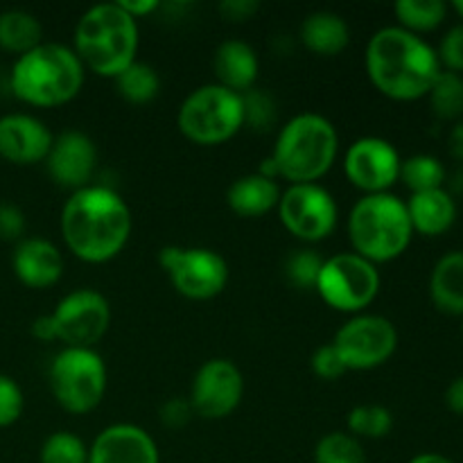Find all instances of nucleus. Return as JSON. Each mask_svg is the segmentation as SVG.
Listing matches in <instances>:
<instances>
[{"label":"nucleus","instance_id":"obj_1","mask_svg":"<svg viewBox=\"0 0 463 463\" xmlns=\"http://www.w3.org/2000/svg\"><path fill=\"white\" fill-rule=\"evenodd\" d=\"M59 229L72 256L90 265H102L113 260L129 242L131 211L116 190L86 185L63 203Z\"/></svg>","mask_w":463,"mask_h":463},{"label":"nucleus","instance_id":"obj_2","mask_svg":"<svg viewBox=\"0 0 463 463\" xmlns=\"http://www.w3.org/2000/svg\"><path fill=\"white\" fill-rule=\"evenodd\" d=\"M364 63L371 84L398 102L425 98L443 71L437 50L401 25L383 27L371 36Z\"/></svg>","mask_w":463,"mask_h":463},{"label":"nucleus","instance_id":"obj_3","mask_svg":"<svg viewBox=\"0 0 463 463\" xmlns=\"http://www.w3.org/2000/svg\"><path fill=\"white\" fill-rule=\"evenodd\" d=\"M339 154V134L321 113H298L280 129L274 152L260 175L285 179L289 185L317 184L328 175Z\"/></svg>","mask_w":463,"mask_h":463},{"label":"nucleus","instance_id":"obj_4","mask_svg":"<svg viewBox=\"0 0 463 463\" xmlns=\"http://www.w3.org/2000/svg\"><path fill=\"white\" fill-rule=\"evenodd\" d=\"M86 68L75 50L61 43H41L16 57L9 86L30 107H61L80 95Z\"/></svg>","mask_w":463,"mask_h":463},{"label":"nucleus","instance_id":"obj_5","mask_svg":"<svg viewBox=\"0 0 463 463\" xmlns=\"http://www.w3.org/2000/svg\"><path fill=\"white\" fill-rule=\"evenodd\" d=\"M138 21L118 3L86 9L75 27V54L81 66L99 77L116 80L138 52Z\"/></svg>","mask_w":463,"mask_h":463},{"label":"nucleus","instance_id":"obj_6","mask_svg":"<svg viewBox=\"0 0 463 463\" xmlns=\"http://www.w3.org/2000/svg\"><path fill=\"white\" fill-rule=\"evenodd\" d=\"M407 203L392 193L364 194L348 215V238L357 256L373 265L401 258L411 242Z\"/></svg>","mask_w":463,"mask_h":463},{"label":"nucleus","instance_id":"obj_7","mask_svg":"<svg viewBox=\"0 0 463 463\" xmlns=\"http://www.w3.org/2000/svg\"><path fill=\"white\" fill-rule=\"evenodd\" d=\"M176 125L194 145L226 143L244 127L242 95L220 84L199 86L181 104Z\"/></svg>","mask_w":463,"mask_h":463},{"label":"nucleus","instance_id":"obj_8","mask_svg":"<svg viewBox=\"0 0 463 463\" xmlns=\"http://www.w3.org/2000/svg\"><path fill=\"white\" fill-rule=\"evenodd\" d=\"M54 401L71 414H89L107 393V364L93 348L66 346L54 355L48 371Z\"/></svg>","mask_w":463,"mask_h":463},{"label":"nucleus","instance_id":"obj_9","mask_svg":"<svg viewBox=\"0 0 463 463\" xmlns=\"http://www.w3.org/2000/svg\"><path fill=\"white\" fill-rule=\"evenodd\" d=\"M315 289L333 310L360 315L380 292L378 265L355 251L324 258Z\"/></svg>","mask_w":463,"mask_h":463},{"label":"nucleus","instance_id":"obj_10","mask_svg":"<svg viewBox=\"0 0 463 463\" xmlns=\"http://www.w3.org/2000/svg\"><path fill=\"white\" fill-rule=\"evenodd\" d=\"M172 288L193 301H208L224 292L229 265L224 256L206 247H165L158 253Z\"/></svg>","mask_w":463,"mask_h":463},{"label":"nucleus","instance_id":"obj_11","mask_svg":"<svg viewBox=\"0 0 463 463\" xmlns=\"http://www.w3.org/2000/svg\"><path fill=\"white\" fill-rule=\"evenodd\" d=\"M333 346L346 371H371L392 360L398 348V330L387 317L355 315L337 330Z\"/></svg>","mask_w":463,"mask_h":463},{"label":"nucleus","instance_id":"obj_12","mask_svg":"<svg viewBox=\"0 0 463 463\" xmlns=\"http://www.w3.org/2000/svg\"><path fill=\"white\" fill-rule=\"evenodd\" d=\"M280 224L303 242L326 240L337 226V202L333 194L319 184L288 185L280 193L279 206Z\"/></svg>","mask_w":463,"mask_h":463},{"label":"nucleus","instance_id":"obj_13","mask_svg":"<svg viewBox=\"0 0 463 463\" xmlns=\"http://www.w3.org/2000/svg\"><path fill=\"white\" fill-rule=\"evenodd\" d=\"M57 342L75 348H93L111 326V307L98 289L81 288L66 294L52 315Z\"/></svg>","mask_w":463,"mask_h":463},{"label":"nucleus","instance_id":"obj_14","mask_svg":"<svg viewBox=\"0 0 463 463\" xmlns=\"http://www.w3.org/2000/svg\"><path fill=\"white\" fill-rule=\"evenodd\" d=\"M242 396L244 378L238 364L226 357H213L194 373L188 401L202 419L222 420L238 410Z\"/></svg>","mask_w":463,"mask_h":463},{"label":"nucleus","instance_id":"obj_15","mask_svg":"<svg viewBox=\"0 0 463 463\" xmlns=\"http://www.w3.org/2000/svg\"><path fill=\"white\" fill-rule=\"evenodd\" d=\"M401 163L398 149L378 136L355 140L344 154L346 179L364 194L389 193V188L401 179Z\"/></svg>","mask_w":463,"mask_h":463},{"label":"nucleus","instance_id":"obj_16","mask_svg":"<svg viewBox=\"0 0 463 463\" xmlns=\"http://www.w3.org/2000/svg\"><path fill=\"white\" fill-rule=\"evenodd\" d=\"M45 165L57 185L75 193L90 185L98 167V147L81 131H63L54 136Z\"/></svg>","mask_w":463,"mask_h":463},{"label":"nucleus","instance_id":"obj_17","mask_svg":"<svg viewBox=\"0 0 463 463\" xmlns=\"http://www.w3.org/2000/svg\"><path fill=\"white\" fill-rule=\"evenodd\" d=\"M54 136L30 113H7L0 118V156L14 165H34L48 158Z\"/></svg>","mask_w":463,"mask_h":463},{"label":"nucleus","instance_id":"obj_18","mask_svg":"<svg viewBox=\"0 0 463 463\" xmlns=\"http://www.w3.org/2000/svg\"><path fill=\"white\" fill-rule=\"evenodd\" d=\"M89 463H161V455L147 430L116 423L104 428L90 443Z\"/></svg>","mask_w":463,"mask_h":463},{"label":"nucleus","instance_id":"obj_19","mask_svg":"<svg viewBox=\"0 0 463 463\" xmlns=\"http://www.w3.org/2000/svg\"><path fill=\"white\" fill-rule=\"evenodd\" d=\"M12 267L25 288L45 289L61 279L63 256L50 240L23 238L14 249Z\"/></svg>","mask_w":463,"mask_h":463},{"label":"nucleus","instance_id":"obj_20","mask_svg":"<svg viewBox=\"0 0 463 463\" xmlns=\"http://www.w3.org/2000/svg\"><path fill=\"white\" fill-rule=\"evenodd\" d=\"M258 71H260V63H258L256 50L244 41H224L217 45L215 54H213V72L217 77L215 84L224 86L233 93L242 95L256 89Z\"/></svg>","mask_w":463,"mask_h":463},{"label":"nucleus","instance_id":"obj_21","mask_svg":"<svg viewBox=\"0 0 463 463\" xmlns=\"http://www.w3.org/2000/svg\"><path fill=\"white\" fill-rule=\"evenodd\" d=\"M283 190L279 188L276 179L253 172V175L240 176L226 190V202L231 211L240 217H262L279 206Z\"/></svg>","mask_w":463,"mask_h":463},{"label":"nucleus","instance_id":"obj_22","mask_svg":"<svg viewBox=\"0 0 463 463\" xmlns=\"http://www.w3.org/2000/svg\"><path fill=\"white\" fill-rule=\"evenodd\" d=\"M407 203L411 229L420 235H441L455 224L457 203L448 190H428V193L411 194Z\"/></svg>","mask_w":463,"mask_h":463},{"label":"nucleus","instance_id":"obj_23","mask_svg":"<svg viewBox=\"0 0 463 463\" xmlns=\"http://www.w3.org/2000/svg\"><path fill=\"white\" fill-rule=\"evenodd\" d=\"M301 41L310 52L321 57H335L344 52L351 41L348 23L335 12H315L303 21Z\"/></svg>","mask_w":463,"mask_h":463},{"label":"nucleus","instance_id":"obj_24","mask_svg":"<svg viewBox=\"0 0 463 463\" xmlns=\"http://www.w3.org/2000/svg\"><path fill=\"white\" fill-rule=\"evenodd\" d=\"M430 297L446 315L463 317V253L450 251L434 265L430 276Z\"/></svg>","mask_w":463,"mask_h":463},{"label":"nucleus","instance_id":"obj_25","mask_svg":"<svg viewBox=\"0 0 463 463\" xmlns=\"http://www.w3.org/2000/svg\"><path fill=\"white\" fill-rule=\"evenodd\" d=\"M41 43H43V27L34 14L23 9H7L0 14V48L21 57Z\"/></svg>","mask_w":463,"mask_h":463},{"label":"nucleus","instance_id":"obj_26","mask_svg":"<svg viewBox=\"0 0 463 463\" xmlns=\"http://www.w3.org/2000/svg\"><path fill=\"white\" fill-rule=\"evenodd\" d=\"M113 81H116V89L120 93V98H125L129 104L152 102L158 95V90H161L158 72L149 63L138 61V59L134 63H129Z\"/></svg>","mask_w":463,"mask_h":463},{"label":"nucleus","instance_id":"obj_27","mask_svg":"<svg viewBox=\"0 0 463 463\" xmlns=\"http://www.w3.org/2000/svg\"><path fill=\"white\" fill-rule=\"evenodd\" d=\"M393 12L402 30L419 34V32L437 30L446 21L448 5L443 0H398Z\"/></svg>","mask_w":463,"mask_h":463},{"label":"nucleus","instance_id":"obj_28","mask_svg":"<svg viewBox=\"0 0 463 463\" xmlns=\"http://www.w3.org/2000/svg\"><path fill=\"white\" fill-rule=\"evenodd\" d=\"M401 179L405 181L411 194L428 193V190L443 188L446 181V167L437 156L430 154H416L401 163Z\"/></svg>","mask_w":463,"mask_h":463},{"label":"nucleus","instance_id":"obj_29","mask_svg":"<svg viewBox=\"0 0 463 463\" xmlns=\"http://www.w3.org/2000/svg\"><path fill=\"white\" fill-rule=\"evenodd\" d=\"M432 111L443 120L463 118V75L441 71L428 93Z\"/></svg>","mask_w":463,"mask_h":463},{"label":"nucleus","instance_id":"obj_30","mask_svg":"<svg viewBox=\"0 0 463 463\" xmlns=\"http://www.w3.org/2000/svg\"><path fill=\"white\" fill-rule=\"evenodd\" d=\"M315 463H366V452L353 434L330 432L317 443Z\"/></svg>","mask_w":463,"mask_h":463},{"label":"nucleus","instance_id":"obj_31","mask_svg":"<svg viewBox=\"0 0 463 463\" xmlns=\"http://www.w3.org/2000/svg\"><path fill=\"white\" fill-rule=\"evenodd\" d=\"M392 428L393 416L383 405H360L348 414V434L355 439H383Z\"/></svg>","mask_w":463,"mask_h":463},{"label":"nucleus","instance_id":"obj_32","mask_svg":"<svg viewBox=\"0 0 463 463\" xmlns=\"http://www.w3.org/2000/svg\"><path fill=\"white\" fill-rule=\"evenodd\" d=\"M41 463H89V446L72 432H54L41 446Z\"/></svg>","mask_w":463,"mask_h":463},{"label":"nucleus","instance_id":"obj_33","mask_svg":"<svg viewBox=\"0 0 463 463\" xmlns=\"http://www.w3.org/2000/svg\"><path fill=\"white\" fill-rule=\"evenodd\" d=\"M324 258L312 249H298L285 260V276L298 289H315Z\"/></svg>","mask_w":463,"mask_h":463},{"label":"nucleus","instance_id":"obj_34","mask_svg":"<svg viewBox=\"0 0 463 463\" xmlns=\"http://www.w3.org/2000/svg\"><path fill=\"white\" fill-rule=\"evenodd\" d=\"M244 104V125H251L253 129L265 131L276 122V104L267 90L251 89L242 93Z\"/></svg>","mask_w":463,"mask_h":463},{"label":"nucleus","instance_id":"obj_35","mask_svg":"<svg viewBox=\"0 0 463 463\" xmlns=\"http://www.w3.org/2000/svg\"><path fill=\"white\" fill-rule=\"evenodd\" d=\"M25 407L21 387L14 378L0 373V428H9L16 423Z\"/></svg>","mask_w":463,"mask_h":463},{"label":"nucleus","instance_id":"obj_36","mask_svg":"<svg viewBox=\"0 0 463 463\" xmlns=\"http://www.w3.org/2000/svg\"><path fill=\"white\" fill-rule=\"evenodd\" d=\"M439 63L450 72H463V25L452 27L439 45Z\"/></svg>","mask_w":463,"mask_h":463},{"label":"nucleus","instance_id":"obj_37","mask_svg":"<svg viewBox=\"0 0 463 463\" xmlns=\"http://www.w3.org/2000/svg\"><path fill=\"white\" fill-rule=\"evenodd\" d=\"M312 371H315L317 378L328 380V383H333V380L342 378L346 373V366H344L339 353L335 351L333 342L317 348L315 355H312Z\"/></svg>","mask_w":463,"mask_h":463},{"label":"nucleus","instance_id":"obj_38","mask_svg":"<svg viewBox=\"0 0 463 463\" xmlns=\"http://www.w3.org/2000/svg\"><path fill=\"white\" fill-rule=\"evenodd\" d=\"M25 233V213L14 203H0V240L21 242Z\"/></svg>","mask_w":463,"mask_h":463},{"label":"nucleus","instance_id":"obj_39","mask_svg":"<svg viewBox=\"0 0 463 463\" xmlns=\"http://www.w3.org/2000/svg\"><path fill=\"white\" fill-rule=\"evenodd\" d=\"M194 410L190 405L188 398H170L165 405L161 407V420L165 428L179 430L184 425H188V420L193 419Z\"/></svg>","mask_w":463,"mask_h":463},{"label":"nucleus","instance_id":"obj_40","mask_svg":"<svg viewBox=\"0 0 463 463\" xmlns=\"http://www.w3.org/2000/svg\"><path fill=\"white\" fill-rule=\"evenodd\" d=\"M258 9H260L258 0H224L220 5V14L231 23L249 21V18L256 16Z\"/></svg>","mask_w":463,"mask_h":463},{"label":"nucleus","instance_id":"obj_41","mask_svg":"<svg viewBox=\"0 0 463 463\" xmlns=\"http://www.w3.org/2000/svg\"><path fill=\"white\" fill-rule=\"evenodd\" d=\"M118 5H120V7L134 18V21H138V18L143 16H149V14L156 12V9L161 7L158 0H118Z\"/></svg>","mask_w":463,"mask_h":463},{"label":"nucleus","instance_id":"obj_42","mask_svg":"<svg viewBox=\"0 0 463 463\" xmlns=\"http://www.w3.org/2000/svg\"><path fill=\"white\" fill-rule=\"evenodd\" d=\"M32 335L41 342H57V333H54V324H52V317L43 315V317H36L32 321Z\"/></svg>","mask_w":463,"mask_h":463},{"label":"nucleus","instance_id":"obj_43","mask_svg":"<svg viewBox=\"0 0 463 463\" xmlns=\"http://www.w3.org/2000/svg\"><path fill=\"white\" fill-rule=\"evenodd\" d=\"M446 405L450 407V411H455V414L463 416V375L452 380L450 387H448Z\"/></svg>","mask_w":463,"mask_h":463},{"label":"nucleus","instance_id":"obj_44","mask_svg":"<svg viewBox=\"0 0 463 463\" xmlns=\"http://www.w3.org/2000/svg\"><path fill=\"white\" fill-rule=\"evenodd\" d=\"M450 152L452 156L463 161V118L457 120V125L450 131Z\"/></svg>","mask_w":463,"mask_h":463},{"label":"nucleus","instance_id":"obj_45","mask_svg":"<svg viewBox=\"0 0 463 463\" xmlns=\"http://www.w3.org/2000/svg\"><path fill=\"white\" fill-rule=\"evenodd\" d=\"M410 463H455V461L448 459V457H443V455H439V452H423V455L411 457Z\"/></svg>","mask_w":463,"mask_h":463},{"label":"nucleus","instance_id":"obj_46","mask_svg":"<svg viewBox=\"0 0 463 463\" xmlns=\"http://www.w3.org/2000/svg\"><path fill=\"white\" fill-rule=\"evenodd\" d=\"M452 7H455V12L463 18V0H455V5H452Z\"/></svg>","mask_w":463,"mask_h":463},{"label":"nucleus","instance_id":"obj_47","mask_svg":"<svg viewBox=\"0 0 463 463\" xmlns=\"http://www.w3.org/2000/svg\"><path fill=\"white\" fill-rule=\"evenodd\" d=\"M461 333H463V326H461Z\"/></svg>","mask_w":463,"mask_h":463}]
</instances>
